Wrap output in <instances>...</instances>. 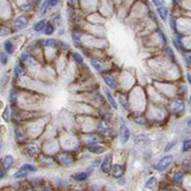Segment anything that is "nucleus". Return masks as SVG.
Masks as SVG:
<instances>
[{
  "mask_svg": "<svg viewBox=\"0 0 191 191\" xmlns=\"http://www.w3.org/2000/svg\"><path fill=\"white\" fill-rule=\"evenodd\" d=\"M72 37H73V40H74L75 44H79L80 43V35L79 34V33L74 32L73 35H72Z\"/></svg>",
  "mask_w": 191,
  "mask_h": 191,
  "instance_id": "nucleus-29",
  "label": "nucleus"
},
{
  "mask_svg": "<svg viewBox=\"0 0 191 191\" xmlns=\"http://www.w3.org/2000/svg\"><path fill=\"white\" fill-rule=\"evenodd\" d=\"M189 100H190V103H191V96H190V98H189Z\"/></svg>",
  "mask_w": 191,
  "mask_h": 191,
  "instance_id": "nucleus-49",
  "label": "nucleus"
},
{
  "mask_svg": "<svg viewBox=\"0 0 191 191\" xmlns=\"http://www.w3.org/2000/svg\"><path fill=\"white\" fill-rule=\"evenodd\" d=\"M100 160H97L92 165H93V166H98V165H100Z\"/></svg>",
  "mask_w": 191,
  "mask_h": 191,
  "instance_id": "nucleus-46",
  "label": "nucleus"
},
{
  "mask_svg": "<svg viewBox=\"0 0 191 191\" xmlns=\"http://www.w3.org/2000/svg\"><path fill=\"white\" fill-rule=\"evenodd\" d=\"M45 23H46L45 20H40L39 22H37V24H35V26L34 28L35 31V32H40L41 30L44 28V26H45Z\"/></svg>",
  "mask_w": 191,
  "mask_h": 191,
  "instance_id": "nucleus-20",
  "label": "nucleus"
},
{
  "mask_svg": "<svg viewBox=\"0 0 191 191\" xmlns=\"http://www.w3.org/2000/svg\"><path fill=\"white\" fill-rule=\"evenodd\" d=\"M157 184V179L155 177H152L150 178L149 180L146 182V186L149 187V188H152V187H154Z\"/></svg>",
  "mask_w": 191,
  "mask_h": 191,
  "instance_id": "nucleus-23",
  "label": "nucleus"
},
{
  "mask_svg": "<svg viewBox=\"0 0 191 191\" xmlns=\"http://www.w3.org/2000/svg\"><path fill=\"white\" fill-rule=\"evenodd\" d=\"M5 50L7 54H13L14 52V45L10 40H7L5 42Z\"/></svg>",
  "mask_w": 191,
  "mask_h": 191,
  "instance_id": "nucleus-19",
  "label": "nucleus"
},
{
  "mask_svg": "<svg viewBox=\"0 0 191 191\" xmlns=\"http://www.w3.org/2000/svg\"><path fill=\"white\" fill-rule=\"evenodd\" d=\"M88 151L94 154H101L105 151V148L102 145H91L88 147Z\"/></svg>",
  "mask_w": 191,
  "mask_h": 191,
  "instance_id": "nucleus-8",
  "label": "nucleus"
},
{
  "mask_svg": "<svg viewBox=\"0 0 191 191\" xmlns=\"http://www.w3.org/2000/svg\"><path fill=\"white\" fill-rule=\"evenodd\" d=\"M191 149V140H187L184 142V146H183V150L184 151H188Z\"/></svg>",
  "mask_w": 191,
  "mask_h": 191,
  "instance_id": "nucleus-31",
  "label": "nucleus"
},
{
  "mask_svg": "<svg viewBox=\"0 0 191 191\" xmlns=\"http://www.w3.org/2000/svg\"><path fill=\"white\" fill-rule=\"evenodd\" d=\"M42 45L45 46V47H56L58 45V42H56V39H52V38H50V39H45L42 41Z\"/></svg>",
  "mask_w": 191,
  "mask_h": 191,
  "instance_id": "nucleus-17",
  "label": "nucleus"
},
{
  "mask_svg": "<svg viewBox=\"0 0 191 191\" xmlns=\"http://www.w3.org/2000/svg\"><path fill=\"white\" fill-rule=\"evenodd\" d=\"M16 100H17V92L16 89H11L10 91V101L12 105H14L16 103Z\"/></svg>",
  "mask_w": 191,
  "mask_h": 191,
  "instance_id": "nucleus-14",
  "label": "nucleus"
},
{
  "mask_svg": "<svg viewBox=\"0 0 191 191\" xmlns=\"http://www.w3.org/2000/svg\"><path fill=\"white\" fill-rule=\"evenodd\" d=\"M176 22H177V19H176V17L172 16L171 18H170L169 24H170V28H171L172 31H174V32H177V25H176Z\"/></svg>",
  "mask_w": 191,
  "mask_h": 191,
  "instance_id": "nucleus-25",
  "label": "nucleus"
},
{
  "mask_svg": "<svg viewBox=\"0 0 191 191\" xmlns=\"http://www.w3.org/2000/svg\"><path fill=\"white\" fill-rule=\"evenodd\" d=\"M86 142H87V143H91L92 144V143H96V142H100V138L96 135H91L90 137H88L87 138Z\"/></svg>",
  "mask_w": 191,
  "mask_h": 191,
  "instance_id": "nucleus-26",
  "label": "nucleus"
},
{
  "mask_svg": "<svg viewBox=\"0 0 191 191\" xmlns=\"http://www.w3.org/2000/svg\"><path fill=\"white\" fill-rule=\"evenodd\" d=\"M7 61H8V56L7 55H5L4 53H1V62L3 65L7 64Z\"/></svg>",
  "mask_w": 191,
  "mask_h": 191,
  "instance_id": "nucleus-37",
  "label": "nucleus"
},
{
  "mask_svg": "<svg viewBox=\"0 0 191 191\" xmlns=\"http://www.w3.org/2000/svg\"><path fill=\"white\" fill-rule=\"evenodd\" d=\"M28 173H29V171H27V170L23 169V168H20V170H18V171L16 172V173L14 174V179L25 178V177H27Z\"/></svg>",
  "mask_w": 191,
  "mask_h": 191,
  "instance_id": "nucleus-13",
  "label": "nucleus"
},
{
  "mask_svg": "<svg viewBox=\"0 0 191 191\" xmlns=\"http://www.w3.org/2000/svg\"><path fill=\"white\" fill-rule=\"evenodd\" d=\"M3 119H5V121H10V112H9V109L6 108L4 113H3Z\"/></svg>",
  "mask_w": 191,
  "mask_h": 191,
  "instance_id": "nucleus-33",
  "label": "nucleus"
},
{
  "mask_svg": "<svg viewBox=\"0 0 191 191\" xmlns=\"http://www.w3.org/2000/svg\"><path fill=\"white\" fill-rule=\"evenodd\" d=\"M124 173V166L119 165H114L112 168V174L113 177L115 178H121Z\"/></svg>",
  "mask_w": 191,
  "mask_h": 191,
  "instance_id": "nucleus-6",
  "label": "nucleus"
},
{
  "mask_svg": "<svg viewBox=\"0 0 191 191\" xmlns=\"http://www.w3.org/2000/svg\"><path fill=\"white\" fill-rule=\"evenodd\" d=\"M130 138V131L125 124L121 126V143H126Z\"/></svg>",
  "mask_w": 191,
  "mask_h": 191,
  "instance_id": "nucleus-4",
  "label": "nucleus"
},
{
  "mask_svg": "<svg viewBox=\"0 0 191 191\" xmlns=\"http://www.w3.org/2000/svg\"><path fill=\"white\" fill-rule=\"evenodd\" d=\"M20 10H21L22 12H30V11H31V5H30V4L22 5L21 7H20Z\"/></svg>",
  "mask_w": 191,
  "mask_h": 191,
  "instance_id": "nucleus-36",
  "label": "nucleus"
},
{
  "mask_svg": "<svg viewBox=\"0 0 191 191\" xmlns=\"http://www.w3.org/2000/svg\"><path fill=\"white\" fill-rule=\"evenodd\" d=\"M187 124H188L189 126H191V119H190V121H188V122H187Z\"/></svg>",
  "mask_w": 191,
  "mask_h": 191,
  "instance_id": "nucleus-48",
  "label": "nucleus"
},
{
  "mask_svg": "<svg viewBox=\"0 0 191 191\" xmlns=\"http://www.w3.org/2000/svg\"><path fill=\"white\" fill-rule=\"evenodd\" d=\"M169 107L171 109V111L174 113L182 112L184 109V102L182 100H173L170 102Z\"/></svg>",
  "mask_w": 191,
  "mask_h": 191,
  "instance_id": "nucleus-2",
  "label": "nucleus"
},
{
  "mask_svg": "<svg viewBox=\"0 0 191 191\" xmlns=\"http://www.w3.org/2000/svg\"><path fill=\"white\" fill-rule=\"evenodd\" d=\"M98 129L100 130V132L104 133V132H106V131H108V130L110 129V125H109L108 122H106V121H101V122H100V124H98Z\"/></svg>",
  "mask_w": 191,
  "mask_h": 191,
  "instance_id": "nucleus-15",
  "label": "nucleus"
},
{
  "mask_svg": "<svg viewBox=\"0 0 191 191\" xmlns=\"http://www.w3.org/2000/svg\"><path fill=\"white\" fill-rule=\"evenodd\" d=\"M14 165V158L10 156V155H8V156H6L4 158V160H3V166H4V168L7 170V169H10L12 166Z\"/></svg>",
  "mask_w": 191,
  "mask_h": 191,
  "instance_id": "nucleus-9",
  "label": "nucleus"
},
{
  "mask_svg": "<svg viewBox=\"0 0 191 191\" xmlns=\"http://www.w3.org/2000/svg\"><path fill=\"white\" fill-rule=\"evenodd\" d=\"M187 80H188V82L190 83V85H191V75L190 74H187Z\"/></svg>",
  "mask_w": 191,
  "mask_h": 191,
  "instance_id": "nucleus-47",
  "label": "nucleus"
},
{
  "mask_svg": "<svg viewBox=\"0 0 191 191\" xmlns=\"http://www.w3.org/2000/svg\"><path fill=\"white\" fill-rule=\"evenodd\" d=\"M186 59L187 63L191 64V56H190V55H187V56H186Z\"/></svg>",
  "mask_w": 191,
  "mask_h": 191,
  "instance_id": "nucleus-45",
  "label": "nucleus"
},
{
  "mask_svg": "<svg viewBox=\"0 0 191 191\" xmlns=\"http://www.w3.org/2000/svg\"><path fill=\"white\" fill-rule=\"evenodd\" d=\"M158 33H159V35H160V37H161V40H162L163 45H165V44H166V38H165V35L163 34V32L161 31V30H158Z\"/></svg>",
  "mask_w": 191,
  "mask_h": 191,
  "instance_id": "nucleus-34",
  "label": "nucleus"
},
{
  "mask_svg": "<svg viewBox=\"0 0 191 191\" xmlns=\"http://www.w3.org/2000/svg\"><path fill=\"white\" fill-rule=\"evenodd\" d=\"M21 59H22V60H24V61H31L32 58L29 55H26V54H24V55L21 56Z\"/></svg>",
  "mask_w": 191,
  "mask_h": 191,
  "instance_id": "nucleus-40",
  "label": "nucleus"
},
{
  "mask_svg": "<svg viewBox=\"0 0 191 191\" xmlns=\"http://www.w3.org/2000/svg\"><path fill=\"white\" fill-rule=\"evenodd\" d=\"M0 173H1V174H0V178L3 179L4 178V166H3V165H2V167H1V170H0Z\"/></svg>",
  "mask_w": 191,
  "mask_h": 191,
  "instance_id": "nucleus-44",
  "label": "nucleus"
},
{
  "mask_svg": "<svg viewBox=\"0 0 191 191\" xmlns=\"http://www.w3.org/2000/svg\"><path fill=\"white\" fill-rule=\"evenodd\" d=\"M166 53H167V55L169 56V58L172 59V60H174V54H173V52H172V50L170 49V48H166Z\"/></svg>",
  "mask_w": 191,
  "mask_h": 191,
  "instance_id": "nucleus-39",
  "label": "nucleus"
},
{
  "mask_svg": "<svg viewBox=\"0 0 191 191\" xmlns=\"http://www.w3.org/2000/svg\"><path fill=\"white\" fill-rule=\"evenodd\" d=\"M175 143H176V141H175V142H170V143H167L166 147H165V152L169 151L170 149H171V148L173 147V145H174Z\"/></svg>",
  "mask_w": 191,
  "mask_h": 191,
  "instance_id": "nucleus-42",
  "label": "nucleus"
},
{
  "mask_svg": "<svg viewBox=\"0 0 191 191\" xmlns=\"http://www.w3.org/2000/svg\"><path fill=\"white\" fill-rule=\"evenodd\" d=\"M73 58H74L75 60H76V62H77V63H82L83 62L82 56H80L79 53H73Z\"/></svg>",
  "mask_w": 191,
  "mask_h": 191,
  "instance_id": "nucleus-30",
  "label": "nucleus"
},
{
  "mask_svg": "<svg viewBox=\"0 0 191 191\" xmlns=\"http://www.w3.org/2000/svg\"><path fill=\"white\" fill-rule=\"evenodd\" d=\"M53 33H54V27L51 25V24H47L46 28H45V34L47 35H52Z\"/></svg>",
  "mask_w": 191,
  "mask_h": 191,
  "instance_id": "nucleus-32",
  "label": "nucleus"
},
{
  "mask_svg": "<svg viewBox=\"0 0 191 191\" xmlns=\"http://www.w3.org/2000/svg\"><path fill=\"white\" fill-rule=\"evenodd\" d=\"M184 180V173L182 172H176L175 175H174V181L176 182V183L180 184L182 183Z\"/></svg>",
  "mask_w": 191,
  "mask_h": 191,
  "instance_id": "nucleus-22",
  "label": "nucleus"
},
{
  "mask_svg": "<svg viewBox=\"0 0 191 191\" xmlns=\"http://www.w3.org/2000/svg\"><path fill=\"white\" fill-rule=\"evenodd\" d=\"M49 5H50V0H45V1L43 2L42 6H41V12H40L41 16H44V14H46L48 6H49Z\"/></svg>",
  "mask_w": 191,
  "mask_h": 191,
  "instance_id": "nucleus-24",
  "label": "nucleus"
},
{
  "mask_svg": "<svg viewBox=\"0 0 191 191\" xmlns=\"http://www.w3.org/2000/svg\"><path fill=\"white\" fill-rule=\"evenodd\" d=\"M29 23V20L27 17L25 16H19L17 17L16 20L14 21V25H16V28L18 30H22L24 28H26L27 25Z\"/></svg>",
  "mask_w": 191,
  "mask_h": 191,
  "instance_id": "nucleus-5",
  "label": "nucleus"
},
{
  "mask_svg": "<svg viewBox=\"0 0 191 191\" xmlns=\"http://www.w3.org/2000/svg\"><path fill=\"white\" fill-rule=\"evenodd\" d=\"M21 168L25 169V170H27V171H29V172H35V171H37V168H35V166L32 165H28V163H25V165H23L21 166Z\"/></svg>",
  "mask_w": 191,
  "mask_h": 191,
  "instance_id": "nucleus-27",
  "label": "nucleus"
},
{
  "mask_svg": "<svg viewBox=\"0 0 191 191\" xmlns=\"http://www.w3.org/2000/svg\"><path fill=\"white\" fill-rule=\"evenodd\" d=\"M119 101H121V104L122 106L124 107L125 109H128V105H127V102H126V100H125V98H123V97H119Z\"/></svg>",
  "mask_w": 191,
  "mask_h": 191,
  "instance_id": "nucleus-38",
  "label": "nucleus"
},
{
  "mask_svg": "<svg viewBox=\"0 0 191 191\" xmlns=\"http://www.w3.org/2000/svg\"><path fill=\"white\" fill-rule=\"evenodd\" d=\"M58 3V0H50V5L51 6H56V4Z\"/></svg>",
  "mask_w": 191,
  "mask_h": 191,
  "instance_id": "nucleus-43",
  "label": "nucleus"
},
{
  "mask_svg": "<svg viewBox=\"0 0 191 191\" xmlns=\"http://www.w3.org/2000/svg\"><path fill=\"white\" fill-rule=\"evenodd\" d=\"M14 133H16V137L17 142H23V140H24V135H23L22 131H20V130L18 129V128H16V130H14Z\"/></svg>",
  "mask_w": 191,
  "mask_h": 191,
  "instance_id": "nucleus-21",
  "label": "nucleus"
},
{
  "mask_svg": "<svg viewBox=\"0 0 191 191\" xmlns=\"http://www.w3.org/2000/svg\"><path fill=\"white\" fill-rule=\"evenodd\" d=\"M104 92H105V95H106V97H107V98H108V101L110 102V104L114 107V109H118V105H117V103H116V101H115V100L113 98V97L111 96V94H110V92H109V90H107L106 88H104Z\"/></svg>",
  "mask_w": 191,
  "mask_h": 191,
  "instance_id": "nucleus-11",
  "label": "nucleus"
},
{
  "mask_svg": "<svg viewBox=\"0 0 191 191\" xmlns=\"http://www.w3.org/2000/svg\"><path fill=\"white\" fill-rule=\"evenodd\" d=\"M134 121L136 122V123L138 124H141V125H144L146 124V119L143 118V117H137V118H134Z\"/></svg>",
  "mask_w": 191,
  "mask_h": 191,
  "instance_id": "nucleus-28",
  "label": "nucleus"
},
{
  "mask_svg": "<svg viewBox=\"0 0 191 191\" xmlns=\"http://www.w3.org/2000/svg\"><path fill=\"white\" fill-rule=\"evenodd\" d=\"M90 62H91V64H92V66H93L94 68L97 71H98V72H100L101 70H102V65H101V63L98 60H97V59H94V58H91V60H90Z\"/></svg>",
  "mask_w": 191,
  "mask_h": 191,
  "instance_id": "nucleus-18",
  "label": "nucleus"
},
{
  "mask_svg": "<svg viewBox=\"0 0 191 191\" xmlns=\"http://www.w3.org/2000/svg\"><path fill=\"white\" fill-rule=\"evenodd\" d=\"M103 80L105 81V83L109 86L110 88L114 89L116 87V85H117V82H116L115 77L113 76H111V75H106V76H104Z\"/></svg>",
  "mask_w": 191,
  "mask_h": 191,
  "instance_id": "nucleus-7",
  "label": "nucleus"
},
{
  "mask_svg": "<svg viewBox=\"0 0 191 191\" xmlns=\"http://www.w3.org/2000/svg\"><path fill=\"white\" fill-rule=\"evenodd\" d=\"M22 74H23V70L19 66H16L14 68V75H16V77H18L20 75H22Z\"/></svg>",
  "mask_w": 191,
  "mask_h": 191,
  "instance_id": "nucleus-35",
  "label": "nucleus"
},
{
  "mask_svg": "<svg viewBox=\"0 0 191 191\" xmlns=\"http://www.w3.org/2000/svg\"><path fill=\"white\" fill-rule=\"evenodd\" d=\"M163 0H153V3L155 4V6H157V7H161V6L163 5Z\"/></svg>",
  "mask_w": 191,
  "mask_h": 191,
  "instance_id": "nucleus-41",
  "label": "nucleus"
},
{
  "mask_svg": "<svg viewBox=\"0 0 191 191\" xmlns=\"http://www.w3.org/2000/svg\"><path fill=\"white\" fill-rule=\"evenodd\" d=\"M72 1H73V2H75V1H76V0H72Z\"/></svg>",
  "mask_w": 191,
  "mask_h": 191,
  "instance_id": "nucleus-50",
  "label": "nucleus"
},
{
  "mask_svg": "<svg viewBox=\"0 0 191 191\" xmlns=\"http://www.w3.org/2000/svg\"><path fill=\"white\" fill-rule=\"evenodd\" d=\"M88 177V174L86 172H79L74 175V179L77 182H83L85 181Z\"/></svg>",
  "mask_w": 191,
  "mask_h": 191,
  "instance_id": "nucleus-12",
  "label": "nucleus"
},
{
  "mask_svg": "<svg viewBox=\"0 0 191 191\" xmlns=\"http://www.w3.org/2000/svg\"><path fill=\"white\" fill-rule=\"evenodd\" d=\"M172 161H173V157L170 156V155L163 157V159L161 160L159 163H158V165H157V170H159V171H163V170H165L167 167H168L170 165H171Z\"/></svg>",
  "mask_w": 191,
  "mask_h": 191,
  "instance_id": "nucleus-1",
  "label": "nucleus"
},
{
  "mask_svg": "<svg viewBox=\"0 0 191 191\" xmlns=\"http://www.w3.org/2000/svg\"><path fill=\"white\" fill-rule=\"evenodd\" d=\"M112 168V154H109L104 158L103 163H101V171L103 173H109Z\"/></svg>",
  "mask_w": 191,
  "mask_h": 191,
  "instance_id": "nucleus-3",
  "label": "nucleus"
},
{
  "mask_svg": "<svg viewBox=\"0 0 191 191\" xmlns=\"http://www.w3.org/2000/svg\"><path fill=\"white\" fill-rule=\"evenodd\" d=\"M27 150H28V152L30 154L34 155L35 153H37L38 150H39V147H38V145L37 144V143L31 142V143H29V144L27 145Z\"/></svg>",
  "mask_w": 191,
  "mask_h": 191,
  "instance_id": "nucleus-10",
  "label": "nucleus"
},
{
  "mask_svg": "<svg viewBox=\"0 0 191 191\" xmlns=\"http://www.w3.org/2000/svg\"><path fill=\"white\" fill-rule=\"evenodd\" d=\"M158 13H159L161 18H162L163 20H165L167 14H168V11H167V9L165 7L161 6V7H158Z\"/></svg>",
  "mask_w": 191,
  "mask_h": 191,
  "instance_id": "nucleus-16",
  "label": "nucleus"
}]
</instances>
